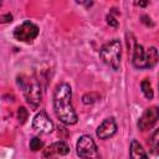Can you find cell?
<instances>
[{"mask_svg": "<svg viewBox=\"0 0 159 159\" xmlns=\"http://www.w3.org/2000/svg\"><path fill=\"white\" fill-rule=\"evenodd\" d=\"M72 89L67 83L57 84L53 93V109L56 117L66 125L77 123V114L72 106Z\"/></svg>", "mask_w": 159, "mask_h": 159, "instance_id": "1", "label": "cell"}, {"mask_svg": "<svg viewBox=\"0 0 159 159\" xmlns=\"http://www.w3.org/2000/svg\"><path fill=\"white\" fill-rule=\"evenodd\" d=\"M17 83L24 91V96L26 98V102L30 104V107L32 109H36L40 106L41 97H42L41 86L39 83V81L34 77H26V76L21 75L19 77Z\"/></svg>", "mask_w": 159, "mask_h": 159, "instance_id": "2", "label": "cell"}, {"mask_svg": "<svg viewBox=\"0 0 159 159\" xmlns=\"http://www.w3.org/2000/svg\"><path fill=\"white\" fill-rule=\"evenodd\" d=\"M101 60L113 70H118L122 57V45L119 40H112L104 43L99 50Z\"/></svg>", "mask_w": 159, "mask_h": 159, "instance_id": "3", "label": "cell"}, {"mask_svg": "<svg viewBox=\"0 0 159 159\" xmlns=\"http://www.w3.org/2000/svg\"><path fill=\"white\" fill-rule=\"evenodd\" d=\"M77 154L82 159H101L96 143L89 135H82L76 145Z\"/></svg>", "mask_w": 159, "mask_h": 159, "instance_id": "4", "label": "cell"}, {"mask_svg": "<svg viewBox=\"0 0 159 159\" xmlns=\"http://www.w3.org/2000/svg\"><path fill=\"white\" fill-rule=\"evenodd\" d=\"M39 35V27L30 22V21H25L21 25L16 26L14 30V37L17 41L21 42H32Z\"/></svg>", "mask_w": 159, "mask_h": 159, "instance_id": "5", "label": "cell"}, {"mask_svg": "<svg viewBox=\"0 0 159 159\" xmlns=\"http://www.w3.org/2000/svg\"><path fill=\"white\" fill-rule=\"evenodd\" d=\"M158 117H159L158 107L153 106L150 108H147L138 120V128L140 130H148V129L153 128L158 120Z\"/></svg>", "mask_w": 159, "mask_h": 159, "instance_id": "6", "label": "cell"}, {"mask_svg": "<svg viewBox=\"0 0 159 159\" xmlns=\"http://www.w3.org/2000/svg\"><path fill=\"white\" fill-rule=\"evenodd\" d=\"M32 128L40 133L48 134L53 130V123L47 117V114L45 112H40L35 116V118L32 120Z\"/></svg>", "mask_w": 159, "mask_h": 159, "instance_id": "7", "label": "cell"}, {"mask_svg": "<svg viewBox=\"0 0 159 159\" xmlns=\"http://www.w3.org/2000/svg\"><path fill=\"white\" fill-rule=\"evenodd\" d=\"M68 152H70V147L65 142H56L45 149L42 159H57L61 155L68 154Z\"/></svg>", "mask_w": 159, "mask_h": 159, "instance_id": "8", "label": "cell"}, {"mask_svg": "<svg viewBox=\"0 0 159 159\" xmlns=\"http://www.w3.org/2000/svg\"><path fill=\"white\" fill-rule=\"evenodd\" d=\"M117 132V124L113 117L106 118L97 128V137L99 139H108L114 135V133Z\"/></svg>", "mask_w": 159, "mask_h": 159, "instance_id": "9", "label": "cell"}, {"mask_svg": "<svg viewBox=\"0 0 159 159\" xmlns=\"http://www.w3.org/2000/svg\"><path fill=\"white\" fill-rule=\"evenodd\" d=\"M133 65L137 68H147V52L142 45L135 43L133 46Z\"/></svg>", "mask_w": 159, "mask_h": 159, "instance_id": "10", "label": "cell"}, {"mask_svg": "<svg viewBox=\"0 0 159 159\" xmlns=\"http://www.w3.org/2000/svg\"><path fill=\"white\" fill-rule=\"evenodd\" d=\"M129 159H148L145 150L138 140H132L129 147Z\"/></svg>", "mask_w": 159, "mask_h": 159, "instance_id": "11", "label": "cell"}, {"mask_svg": "<svg viewBox=\"0 0 159 159\" xmlns=\"http://www.w3.org/2000/svg\"><path fill=\"white\" fill-rule=\"evenodd\" d=\"M147 52V68H153L158 62V51L155 47H149Z\"/></svg>", "mask_w": 159, "mask_h": 159, "instance_id": "12", "label": "cell"}, {"mask_svg": "<svg viewBox=\"0 0 159 159\" xmlns=\"http://www.w3.org/2000/svg\"><path fill=\"white\" fill-rule=\"evenodd\" d=\"M140 88H142V92H143V94H144L145 98H148V99H152L153 98V89H152V84H150V82H149L148 78H144L142 81Z\"/></svg>", "mask_w": 159, "mask_h": 159, "instance_id": "13", "label": "cell"}, {"mask_svg": "<svg viewBox=\"0 0 159 159\" xmlns=\"http://www.w3.org/2000/svg\"><path fill=\"white\" fill-rule=\"evenodd\" d=\"M43 147V142L39 138V137H34L31 140H30V149L32 152H37L40 149H42Z\"/></svg>", "mask_w": 159, "mask_h": 159, "instance_id": "14", "label": "cell"}, {"mask_svg": "<svg viewBox=\"0 0 159 159\" xmlns=\"http://www.w3.org/2000/svg\"><path fill=\"white\" fill-rule=\"evenodd\" d=\"M27 117H29L27 109H26L25 107H19V109H17V119H19L20 124H24V123L26 122Z\"/></svg>", "mask_w": 159, "mask_h": 159, "instance_id": "15", "label": "cell"}, {"mask_svg": "<svg viewBox=\"0 0 159 159\" xmlns=\"http://www.w3.org/2000/svg\"><path fill=\"white\" fill-rule=\"evenodd\" d=\"M149 145H150V149L154 154H158V130H155L149 140Z\"/></svg>", "mask_w": 159, "mask_h": 159, "instance_id": "16", "label": "cell"}, {"mask_svg": "<svg viewBox=\"0 0 159 159\" xmlns=\"http://www.w3.org/2000/svg\"><path fill=\"white\" fill-rule=\"evenodd\" d=\"M97 99H98V96H97L96 93H86V94L82 97V101H83V103H86V104L93 103V102H96Z\"/></svg>", "mask_w": 159, "mask_h": 159, "instance_id": "17", "label": "cell"}, {"mask_svg": "<svg viewBox=\"0 0 159 159\" xmlns=\"http://www.w3.org/2000/svg\"><path fill=\"white\" fill-rule=\"evenodd\" d=\"M106 19H107V22H108V25H109V26H112V27H118V25H119V24H118V21H117V20H116V17H113L111 14H109V15H107V17H106Z\"/></svg>", "mask_w": 159, "mask_h": 159, "instance_id": "18", "label": "cell"}, {"mask_svg": "<svg viewBox=\"0 0 159 159\" xmlns=\"http://www.w3.org/2000/svg\"><path fill=\"white\" fill-rule=\"evenodd\" d=\"M11 21H12V15H10V14L0 15V24H5V22H11Z\"/></svg>", "mask_w": 159, "mask_h": 159, "instance_id": "19", "label": "cell"}, {"mask_svg": "<svg viewBox=\"0 0 159 159\" xmlns=\"http://www.w3.org/2000/svg\"><path fill=\"white\" fill-rule=\"evenodd\" d=\"M142 22H144L147 26H153L154 24L152 22V19L149 17V16H147V15H143L142 16Z\"/></svg>", "mask_w": 159, "mask_h": 159, "instance_id": "20", "label": "cell"}, {"mask_svg": "<svg viewBox=\"0 0 159 159\" xmlns=\"http://www.w3.org/2000/svg\"><path fill=\"white\" fill-rule=\"evenodd\" d=\"M135 5H139V6H145V5H148V2L145 1H139V2H135Z\"/></svg>", "mask_w": 159, "mask_h": 159, "instance_id": "21", "label": "cell"}]
</instances>
